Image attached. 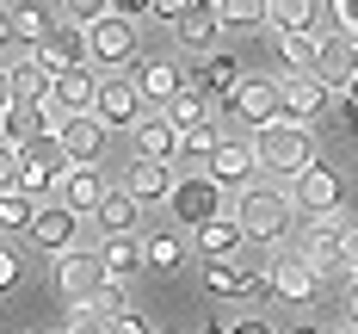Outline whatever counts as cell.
<instances>
[{
	"label": "cell",
	"mask_w": 358,
	"mask_h": 334,
	"mask_svg": "<svg viewBox=\"0 0 358 334\" xmlns=\"http://www.w3.org/2000/svg\"><path fill=\"white\" fill-rule=\"evenodd\" d=\"M50 99V74L37 62H13V106H43Z\"/></svg>",
	"instance_id": "cell-36"
},
{
	"label": "cell",
	"mask_w": 358,
	"mask_h": 334,
	"mask_svg": "<svg viewBox=\"0 0 358 334\" xmlns=\"http://www.w3.org/2000/svg\"><path fill=\"white\" fill-rule=\"evenodd\" d=\"M50 130H56V124H50L43 106H13L6 118H0V143H13V148L37 143V137H50Z\"/></svg>",
	"instance_id": "cell-27"
},
{
	"label": "cell",
	"mask_w": 358,
	"mask_h": 334,
	"mask_svg": "<svg viewBox=\"0 0 358 334\" xmlns=\"http://www.w3.org/2000/svg\"><path fill=\"white\" fill-rule=\"evenodd\" d=\"M346 279H352V285H358V223H352V229H346Z\"/></svg>",
	"instance_id": "cell-48"
},
{
	"label": "cell",
	"mask_w": 358,
	"mask_h": 334,
	"mask_svg": "<svg viewBox=\"0 0 358 334\" xmlns=\"http://www.w3.org/2000/svg\"><path fill=\"white\" fill-rule=\"evenodd\" d=\"M248 143H253V155H259V167H272L285 186L296 180L303 167H315V161H322V155H315V130H309V124H290V118L259 124Z\"/></svg>",
	"instance_id": "cell-1"
},
{
	"label": "cell",
	"mask_w": 358,
	"mask_h": 334,
	"mask_svg": "<svg viewBox=\"0 0 358 334\" xmlns=\"http://www.w3.org/2000/svg\"><path fill=\"white\" fill-rule=\"evenodd\" d=\"M198 254L204 260H235V254H248V235H241V223L235 217H216L198 229Z\"/></svg>",
	"instance_id": "cell-28"
},
{
	"label": "cell",
	"mask_w": 358,
	"mask_h": 334,
	"mask_svg": "<svg viewBox=\"0 0 358 334\" xmlns=\"http://www.w3.org/2000/svg\"><path fill=\"white\" fill-rule=\"evenodd\" d=\"M173 186H179V167H173V161H143V155H136V161L124 167V192H130L136 204H167Z\"/></svg>",
	"instance_id": "cell-19"
},
{
	"label": "cell",
	"mask_w": 358,
	"mask_h": 334,
	"mask_svg": "<svg viewBox=\"0 0 358 334\" xmlns=\"http://www.w3.org/2000/svg\"><path fill=\"white\" fill-rule=\"evenodd\" d=\"M352 74H358V37L322 32V50H315V81L334 93V87H352Z\"/></svg>",
	"instance_id": "cell-17"
},
{
	"label": "cell",
	"mask_w": 358,
	"mask_h": 334,
	"mask_svg": "<svg viewBox=\"0 0 358 334\" xmlns=\"http://www.w3.org/2000/svg\"><path fill=\"white\" fill-rule=\"evenodd\" d=\"M37 217V198H25V192H0V229H31Z\"/></svg>",
	"instance_id": "cell-38"
},
{
	"label": "cell",
	"mask_w": 358,
	"mask_h": 334,
	"mask_svg": "<svg viewBox=\"0 0 358 334\" xmlns=\"http://www.w3.org/2000/svg\"><path fill=\"white\" fill-rule=\"evenodd\" d=\"M204 291H210V297H272V272L253 266L248 254L204 260Z\"/></svg>",
	"instance_id": "cell-6"
},
{
	"label": "cell",
	"mask_w": 358,
	"mask_h": 334,
	"mask_svg": "<svg viewBox=\"0 0 358 334\" xmlns=\"http://www.w3.org/2000/svg\"><path fill=\"white\" fill-rule=\"evenodd\" d=\"M290 204L309 211V217H340V211H346V186H340V174H334L327 161H315V167H303V174L290 180Z\"/></svg>",
	"instance_id": "cell-7"
},
{
	"label": "cell",
	"mask_w": 358,
	"mask_h": 334,
	"mask_svg": "<svg viewBox=\"0 0 358 334\" xmlns=\"http://www.w3.org/2000/svg\"><path fill=\"white\" fill-rule=\"evenodd\" d=\"M161 111L173 118V130H179V137H185V130H204V124H210V99H204L198 87H185V93H173V99H167Z\"/></svg>",
	"instance_id": "cell-33"
},
{
	"label": "cell",
	"mask_w": 358,
	"mask_h": 334,
	"mask_svg": "<svg viewBox=\"0 0 358 334\" xmlns=\"http://www.w3.org/2000/svg\"><path fill=\"white\" fill-rule=\"evenodd\" d=\"M6 13H13V43H25V50L37 56V50H43V37L56 32V19H50L37 0H19V6H6Z\"/></svg>",
	"instance_id": "cell-29"
},
{
	"label": "cell",
	"mask_w": 358,
	"mask_h": 334,
	"mask_svg": "<svg viewBox=\"0 0 358 334\" xmlns=\"http://www.w3.org/2000/svg\"><path fill=\"white\" fill-rule=\"evenodd\" d=\"M87 309H99V316H106V322H111V316H124V309H130V303H124V285H117V279H111V285H106V291H99V297H93V303H87Z\"/></svg>",
	"instance_id": "cell-41"
},
{
	"label": "cell",
	"mask_w": 358,
	"mask_h": 334,
	"mask_svg": "<svg viewBox=\"0 0 358 334\" xmlns=\"http://www.w3.org/2000/svg\"><path fill=\"white\" fill-rule=\"evenodd\" d=\"M130 81H136V93H143V99H155V106H167L173 93H185V81H179V69H173V62H161V56H148V62H136V74H130Z\"/></svg>",
	"instance_id": "cell-25"
},
{
	"label": "cell",
	"mask_w": 358,
	"mask_h": 334,
	"mask_svg": "<svg viewBox=\"0 0 358 334\" xmlns=\"http://www.w3.org/2000/svg\"><path fill=\"white\" fill-rule=\"evenodd\" d=\"M173 37H179V50H192V56H216V37H222L216 0H198L185 19H173Z\"/></svg>",
	"instance_id": "cell-20"
},
{
	"label": "cell",
	"mask_w": 358,
	"mask_h": 334,
	"mask_svg": "<svg viewBox=\"0 0 358 334\" xmlns=\"http://www.w3.org/2000/svg\"><path fill=\"white\" fill-rule=\"evenodd\" d=\"M334 19H340L346 37H358V0H334Z\"/></svg>",
	"instance_id": "cell-45"
},
{
	"label": "cell",
	"mask_w": 358,
	"mask_h": 334,
	"mask_svg": "<svg viewBox=\"0 0 358 334\" xmlns=\"http://www.w3.org/2000/svg\"><path fill=\"white\" fill-rule=\"evenodd\" d=\"M111 334H155V328H148L136 309H124V316H111Z\"/></svg>",
	"instance_id": "cell-46"
},
{
	"label": "cell",
	"mask_w": 358,
	"mask_h": 334,
	"mask_svg": "<svg viewBox=\"0 0 358 334\" xmlns=\"http://www.w3.org/2000/svg\"><path fill=\"white\" fill-rule=\"evenodd\" d=\"M19 279H25V260L13 248H0V291H19Z\"/></svg>",
	"instance_id": "cell-42"
},
{
	"label": "cell",
	"mask_w": 358,
	"mask_h": 334,
	"mask_svg": "<svg viewBox=\"0 0 358 334\" xmlns=\"http://www.w3.org/2000/svg\"><path fill=\"white\" fill-rule=\"evenodd\" d=\"M93 118L106 130H124V124H143V93L130 74H106L99 81V99H93Z\"/></svg>",
	"instance_id": "cell-12"
},
{
	"label": "cell",
	"mask_w": 358,
	"mask_h": 334,
	"mask_svg": "<svg viewBox=\"0 0 358 334\" xmlns=\"http://www.w3.org/2000/svg\"><path fill=\"white\" fill-rule=\"evenodd\" d=\"M0 192H19V148L0 143Z\"/></svg>",
	"instance_id": "cell-43"
},
{
	"label": "cell",
	"mask_w": 358,
	"mask_h": 334,
	"mask_svg": "<svg viewBox=\"0 0 358 334\" xmlns=\"http://www.w3.org/2000/svg\"><path fill=\"white\" fill-rule=\"evenodd\" d=\"M87 62H99V69H124V62H136V25L130 19H99V25H87Z\"/></svg>",
	"instance_id": "cell-10"
},
{
	"label": "cell",
	"mask_w": 358,
	"mask_h": 334,
	"mask_svg": "<svg viewBox=\"0 0 358 334\" xmlns=\"http://www.w3.org/2000/svg\"><path fill=\"white\" fill-rule=\"evenodd\" d=\"M25 235H31L37 248H43V254H74V248H80V217H74L69 204H37V217H31V229H25Z\"/></svg>",
	"instance_id": "cell-13"
},
{
	"label": "cell",
	"mask_w": 358,
	"mask_h": 334,
	"mask_svg": "<svg viewBox=\"0 0 358 334\" xmlns=\"http://www.w3.org/2000/svg\"><path fill=\"white\" fill-rule=\"evenodd\" d=\"M185 229H148L143 235V266H155V272H179L185 266Z\"/></svg>",
	"instance_id": "cell-26"
},
{
	"label": "cell",
	"mask_w": 358,
	"mask_h": 334,
	"mask_svg": "<svg viewBox=\"0 0 358 334\" xmlns=\"http://www.w3.org/2000/svg\"><path fill=\"white\" fill-rule=\"evenodd\" d=\"M346 130H352V137H358V111H352V106H346Z\"/></svg>",
	"instance_id": "cell-54"
},
{
	"label": "cell",
	"mask_w": 358,
	"mask_h": 334,
	"mask_svg": "<svg viewBox=\"0 0 358 334\" xmlns=\"http://www.w3.org/2000/svg\"><path fill=\"white\" fill-rule=\"evenodd\" d=\"M216 124H204V130H185L179 137V155H173V167L179 174H210V155H216Z\"/></svg>",
	"instance_id": "cell-30"
},
{
	"label": "cell",
	"mask_w": 358,
	"mask_h": 334,
	"mask_svg": "<svg viewBox=\"0 0 358 334\" xmlns=\"http://www.w3.org/2000/svg\"><path fill=\"white\" fill-rule=\"evenodd\" d=\"M346 106H352V111H358V74H352V87H346Z\"/></svg>",
	"instance_id": "cell-53"
},
{
	"label": "cell",
	"mask_w": 358,
	"mask_h": 334,
	"mask_svg": "<svg viewBox=\"0 0 358 334\" xmlns=\"http://www.w3.org/2000/svg\"><path fill=\"white\" fill-rule=\"evenodd\" d=\"M31 62H37V69H43V74H50V81H56V74H69V69H87V32L62 19L56 32L43 37V50H37Z\"/></svg>",
	"instance_id": "cell-18"
},
{
	"label": "cell",
	"mask_w": 358,
	"mask_h": 334,
	"mask_svg": "<svg viewBox=\"0 0 358 334\" xmlns=\"http://www.w3.org/2000/svg\"><path fill=\"white\" fill-rule=\"evenodd\" d=\"M111 19H155V0H111Z\"/></svg>",
	"instance_id": "cell-44"
},
{
	"label": "cell",
	"mask_w": 358,
	"mask_h": 334,
	"mask_svg": "<svg viewBox=\"0 0 358 334\" xmlns=\"http://www.w3.org/2000/svg\"><path fill=\"white\" fill-rule=\"evenodd\" d=\"M290 334H334V328H290Z\"/></svg>",
	"instance_id": "cell-56"
},
{
	"label": "cell",
	"mask_w": 358,
	"mask_h": 334,
	"mask_svg": "<svg viewBox=\"0 0 358 334\" xmlns=\"http://www.w3.org/2000/svg\"><path fill=\"white\" fill-rule=\"evenodd\" d=\"M136 155L143 161H173L179 155V130H173L167 111H148L143 124H136Z\"/></svg>",
	"instance_id": "cell-23"
},
{
	"label": "cell",
	"mask_w": 358,
	"mask_h": 334,
	"mask_svg": "<svg viewBox=\"0 0 358 334\" xmlns=\"http://www.w3.org/2000/svg\"><path fill=\"white\" fill-rule=\"evenodd\" d=\"M315 50H322V32H285L278 37V56H285L290 74H315Z\"/></svg>",
	"instance_id": "cell-35"
},
{
	"label": "cell",
	"mask_w": 358,
	"mask_h": 334,
	"mask_svg": "<svg viewBox=\"0 0 358 334\" xmlns=\"http://www.w3.org/2000/svg\"><path fill=\"white\" fill-rule=\"evenodd\" d=\"M56 204H69L74 217H99V204H106V180H99V167H69L62 186H56Z\"/></svg>",
	"instance_id": "cell-21"
},
{
	"label": "cell",
	"mask_w": 358,
	"mask_h": 334,
	"mask_svg": "<svg viewBox=\"0 0 358 334\" xmlns=\"http://www.w3.org/2000/svg\"><path fill=\"white\" fill-rule=\"evenodd\" d=\"M93 99H99V74L93 69H69L50 81V99H43V111H50V124L62 130L69 118H93Z\"/></svg>",
	"instance_id": "cell-8"
},
{
	"label": "cell",
	"mask_w": 358,
	"mask_h": 334,
	"mask_svg": "<svg viewBox=\"0 0 358 334\" xmlns=\"http://www.w3.org/2000/svg\"><path fill=\"white\" fill-rule=\"evenodd\" d=\"M253 167H259V155H253L248 137H222L210 155V180L222 186V192H248L253 186Z\"/></svg>",
	"instance_id": "cell-16"
},
{
	"label": "cell",
	"mask_w": 358,
	"mask_h": 334,
	"mask_svg": "<svg viewBox=\"0 0 358 334\" xmlns=\"http://www.w3.org/2000/svg\"><path fill=\"white\" fill-rule=\"evenodd\" d=\"M290 217H296V204H290V186L285 180H253L248 192H235V223H241V235L248 242H285Z\"/></svg>",
	"instance_id": "cell-2"
},
{
	"label": "cell",
	"mask_w": 358,
	"mask_h": 334,
	"mask_svg": "<svg viewBox=\"0 0 358 334\" xmlns=\"http://www.w3.org/2000/svg\"><path fill=\"white\" fill-rule=\"evenodd\" d=\"M56 137H62V155H69L74 167H99V155H106V137H111V130L99 124V118H69Z\"/></svg>",
	"instance_id": "cell-22"
},
{
	"label": "cell",
	"mask_w": 358,
	"mask_h": 334,
	"mask_svg": "<svg viewBox=\"0 0 358 334\" xmlns=\"http://www.w3.org/2000/svg\"><path fill=\"white\" fill-rule=\"evenodd\" d=\"M99 260H106V279H130V272H143V242L136 235H106V248H99Z\"/></svg>",
	"instance_id": "cell-31"
},
{
	"label": "cell",
	"mask_w": 358,
	"mask_h": 334,
	"mask_svg": "<svg viewBox=\"0 0 358 334\" xmlns=\"http://www.w3.org/2000/svg\"><path fill=\"white\" fill-rule=\"evenodd\" d=\"M106 285H111V279H106V260H99V248H74V254L56 260V291L69 297L74 309H80V303H93Z\"/></svg>",
	"instance_id": "cell-9"
},
{
	"label": "cell",
	"mask_w": 358,
	"mask_h": 334,
	"mask_svg": "<svg viewBox=\"0 0 358 334\" xmlns=\"http://www.w3.org/2000/svg\"><path fill=\"white\" fill-rule=\"evenodd\" d=\"M198 0H155V19H185Z\"/></svg>",
	"instance_id": "cell-47"
},
{
	"label": "cell",
	"mask_w": 358,
	"mask_h": 334,
	"mask_svg": "<svg viewBox=\"0 0 358 334\" xmlns=\"http://www.w3.org/2000/svg\"><path fill=\"white\" fill-rule=\"evenodd\" d=\"M167 211L179 217V229H185V235H198L204 223L222 217V186H216L210 174H179L173 198H167Z\"/></svg>",
	"instance_id": "cell-4"
},
{
	"label": "cell",
	"mask_w": 358,
	"mask_h": 334,
	"mask_svg": "<svg viewBox=\"0 0 358 334\" xmlns=\"http://www.w3.org/2000/svg\"><path fill=\"white\" fill-rule=\"evenodd\" d=\"M6 43H13V13L0 6V50H6Z\"/></svg>",
	"instance_id": "cell-52"
},
{
	"label": "cell",
	"mask_w": 358,
	"mask_h": 334,
	"mask_svg": "<svg viewBox=\"0 0 358 334\" xmlns=\"http://www.w3.org/2000/svg\"><path fill=\"white\" fill-rule=\"evenodd\" d=\"M136 211H143V204H136L124 186H111L106 204H99V229H106V235H136Z\"/></svg>",
	"instance_id": "cell-32"
},
{
	"label": "cell",
	"mask_w": 358,
	"mask_h": 334,
	"mask_svg": "<svg viewBox=\"0 0 358 334\" xmlns=\"http://www.w3.org/2000/svg\"><path fill=\"white\" fill-rule=\"evenodd\" d=\"M204 334H235V328H222V322H210V328H204Z\"/></svg>",
	"instance_id": "cell-55"
},
{
	"label": "cell",
	"mask_w": 358,
	"mask_h": 334,
	"mask_svg": "<svg viewBox=\"0 0 358 334\" xmlns=\"http://www.w3.org/2000/svg\"><path fill=\"white\" fill-rule=\"evenodd\" d=\"M229 106V118H241V124H272L278 118V81H266V74H241V87L222 99Z\"/></svg>",
	"instance_id": "cell-14"
},
{
	"label": "cell",
	"mask_w": 358,
	"mask_h": 334,
	"mask_svg": "<svg viewBox=\"0 0 358 334\" xmlns=\"http://www.w3.org/2000/svg\"><path fill=\"white\" fill-rule=\"evenodd\" d=\"M167 334H173V328H167Z\"/></svg>",
	"instance_id": "cell-57"
},
{
	"label": "cell",
	"mask_w": 358,
	"mask_h": 334,
	"mask_svg": "<svg viewBox=\"0 0 358 334\" xmlns=\"http://www.w3.org/2000/svg\"><path fill=\"white\" fill-rule=\"evenodd\" d=\"M235 334H272V322L266 316H248V322H235Z\"/></svg>",
	"instance_id": "cell-50"
},
{
	"label": "cell",
	"mask_w": 358,
	"mask_h": 334,
	"mask_svg": "<svg viewBox=\"0 0 358 334\" xmlns=\"http://www.w3.org/2000/svg\"><path fill=\"white\" fill-rule=\"evenodd\" d=\"M13 111V69H0V118Z\"/></svg>",
	"instance_id": "cell-49"
},
{
	"label": "cell",
	"mask_w": 358,
	"mask_h": 334,
	"mask_svg": "<svg viewBox=\"0 0 358 334\" xmlns=\"http://www.w3.org/2000/svg\"><path fill=\"white\" fill-rule=\"evenodd\" d=\"M346 334H352V328H346Z\"/></svg>",
	"instance_id": "cell-58"
},
{
	"label": "cell",
	"mask_w": 358,
	"mask_h": 334,
	"mask_svg": "<svg viewBox=\"0 0 358 334\" xmlns=\"http://www.w3.org/2000/svg\"><path fill=\"white\" fill-rule=\"evenodd\" d=\"M62 13H69V25L87 32V25H99V19L111 13V0H62Z\"/></svg>",
	"instance_id": "cell-39"
},
{
	"label": "cell",
	"mask_w": 358,
	"mask_h": 334,
	"mask_svg": "<svg viewBox=\"0 0 358 334\" xmlns=\"http://www.w3.org/2000/svg\"><path fill=\"white\" fill-rule=\"evenodd\" d=\"M266 272H272V297H285V303H315V291H322V272L296 254V248H285Z\"/></svg>",
	"instance_id": "cell-15"
},
{
	"label": "cell",
	"mask_w": 358,
	"mask_h": 334,
	"mask_svg": "<svg viewBox=\"0 0 358 334\" xmlns=\"http://www.w3.org/2000/svg\"><path fill=\"white\" fill-rule=\"evenodd\" d=\"M266 25L285 32H315V0H266Z\"/></svg>",
	"instance_id": "cell-34"
},
{
	"label": "cell",
	"mask_w": 358,
	"mask_h": 334,
	"mask_svg": "<svg viewBox=\"0 0 358 334\" xmlns=\"http://www.w3.org/2000/svg\"><path fill=\"white\" fill-rule=\"evenodd\" d=\"M346 229H352L346 211H340V217H309L303 242H296V254L309 260L322 279H327V272H346Z\"/></svg>",
	"instance_id": "cell-5"
},
{
	"label": "cell",
	"mask_w": 358,
	"mask_h": 334,
	"mask_svg": "<svg viewBox=\"0 0 358 334\" xmlns=\"http://www.w3.org/2000/svg\"><path fill=\"white\" fill-rule=\"evenodd\" d=\"M62 334H111V322L99 316V309H87V303H80L69 322H62Z\"/></svg>",
	"instance_id": "cell-40"
},
{
	"label": "cell",
	"mask_w": 358,
	"mask_h": 334,
	"mask_svg": "<svg viewBox=\"0 0 358 334\" xmlns=\"http://www.w3.org/2000/svg\"><path fill=\"white\" fill-rule=\"evenodd\" d=\"M69 167H74V161L62 155V137L50 130V137H37V143L19 148V192H25V198H43V192H56V186H62Z\"/></svg>",
	"instance_id": "cell-3"
},
{
	"label": "cell",
	"mask_w": 358,
	"mask_h": 334,
	"mask_svg": "<svg viewBox=\"0 0 358 334\" xmlns=\"http://www.w3.org/2000/svg\"><path fill=\"white\" fill-rule=\"evenodd\" d=\"M327 93L315 74H278V118H290V124H309L315 130V118L327 111Z\"/></svg>",
	"instance_id": "cell-11"
},
{
	"label": "cell",
	"mask_w": 358,
	"mask_h": 334,
	"mask_svg": "<svg viewBox=\"0 0 358 334\" xmlns=\"http://www.w3.org/2000/svg\"><path fill=\"white\" fill-rule=\"evenodd\" d=\"M241 56H229V50H216V56H204V69H198V93L204 99H229L235 87H241Z\"/></svg>",
	"instance_id": "cell-24"
},
{
	"label": "cell",
	"mask_w": 358,
	"mask_h": 334,
	"mask_svg": "<svg viewBox=\"0 0 358 334\" xmlns=\"http://www.w3.org/2000/svg\"><path fill=\"white\" fill-rule=\"evenodd\" d=\"M222 32H259L266 25V0H216Z\"/></svg>",
	"instance_id": "cell-37"
},
{
	"label": "cell",
	"mask_w": 358,
	"mask_h": 334,
	"mask_svg": "<svg viewBox=\"0 0 358 334\" xmlns=\"http://www.w3.org/2000/svg\"><path fill=\"white\" fill-rule=\"evenodd\" d=\"M346 328L358 334V285H352V297H346Z\"/></svg>",
	"instance_id": "cell-51"
}]
</instances>
